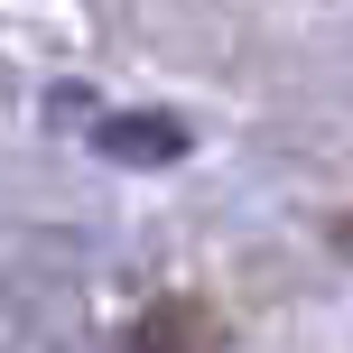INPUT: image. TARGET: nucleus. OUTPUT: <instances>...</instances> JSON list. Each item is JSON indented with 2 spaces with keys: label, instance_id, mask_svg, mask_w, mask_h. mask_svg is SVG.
Wrapping results in <instances>:
<instances>
[{
  "label": "nucleus",
  "instance_id": "f257e3e1",
  "mask_svg": "<svg viewBox=\"0 0 353 353\" xmlns=\"http://www.w3.org/2000/svg\"><path fill=\"white\" fill-rule=\"evenodd\" d=\"M93 140H103L112 159H130V168H168L176 149H186V130H176V121H159V112H121V121H103Z\"/></svg>",
  "mask_w": 353,
  "mask_h": 353
}]
</instances>
